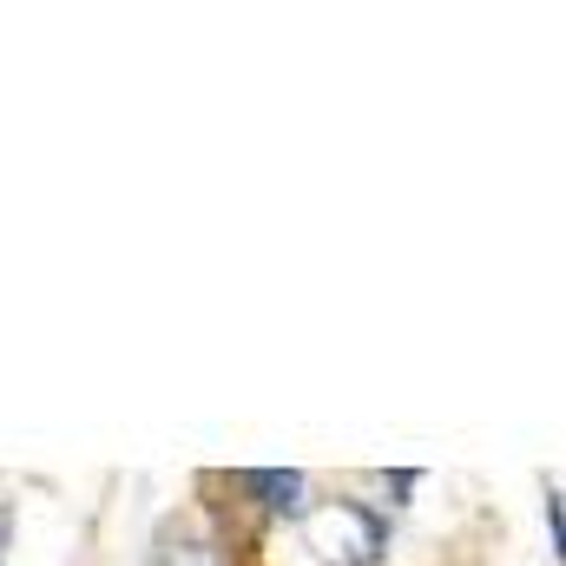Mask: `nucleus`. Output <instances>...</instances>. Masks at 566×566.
<instances>
[{"label":"nucleus","instance_id":"obj_1","mask_svg":"<svg viewBox=\"0 0 566 566\" xmlns=\"http://www.w3.org/2000/svg\"><path fill=\"white\" fill-rule=\"evenodd\" d=\"M238 488L258 494V507H271V514H303V494H310V481L296 468H251V474H238Z\"/></svg>","mask_w":566,"mask_h":566},{"label":"nucleus","instance_id":"obj_2","mask_svg":"<svg viewBox=\"0 0 566 566\" xmlns=\"http://www.w3.org/2000/svg\"><path fill=\"white\" fill-rule=\"evenodd\" d=\"M151 566H224V554H218L191 521H165V534H158V560Z\"/></svg>","mask_w":566,"mask_h":566},{"label":"nucleus","instance_id":"obj_3","mask_svg":"<svg viewBox=\"0 0 566 566\" xmlns=\"http://www.w3.org/2000/svg\"><path fill=\"white\" fill-rule=\"evenodd\" d=\"M547 527H554V554L566 566V494L560 488H547Z\"/></svg>","mask_w":566,"mask_h":566},{"label":"nucleus","instance_id":"obj_4","mask_svg":"<svg viewBox=\"0 0 566 566\" xmlns=\"http://www.w3.org/2000/svg\"><path fill=\"white\" fill-rule=\"evenodd\" d=\"M0 554H7V521H0Z\"/></svg>","mask_w":566,"mask_h":566}]
</instances>
